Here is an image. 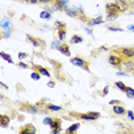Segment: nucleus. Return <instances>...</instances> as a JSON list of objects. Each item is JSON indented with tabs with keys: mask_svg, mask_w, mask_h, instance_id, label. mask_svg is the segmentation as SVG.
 I'll return each instance as SVG.
<instances>
[{
	"mask_svg": "<svg viewBox=\"0 0 134 134\" xmlns=\"http://www.w3.org/2000/svg\"><path fill=\"white\" fill-rule=\"evenodd\" d=\"M9 33H10V30H9V31H6V32H2V38L9 37Z\"/></svg>",
	"mask_w": 134,
	"mask_h": 134,
	"instance_id": "37",
	"label": "nucleus"
},
{
	"mask_svg": "<svg viewBox=\"0 0 134 134\" xmlns=\"http://www.w3.org/2000/svg\"><path fill=\"white\" fill-rule=\"evenodd\" d=\"M37 131L36 129H34V126L33 125H31V124H28V125H25V126H23L21 130H20V134H27V133H31V134H34Z\"/></svg>",
	"mask_w": 134,
	"mask_h": 134,
	"instance_id": "4",
	"label": "nucleus"
},
{
	"mask_svg": "<svg viewBox=\"0 0 134 134\" xmlns=\"http://www.w3.org/2000/svg\"><path fill=\"white\" fill-rule=\"evenodd\" d=\"M28 55H27V53H19V59L20 60H23V59H25Z\"/></svg>",
	"mask_w": 134,
	"mask_h": 134,
	"instance_id": "34",
	"label": "nucleus"
},
{
	"mask_svg": "<svg viewBox=\"0 0 134 134\" xmlns=\"http://www.w3.org/2000/svg\"><path fill=\"white\" fill-rule=\"evenodd\" d=\"M27 40H29L31 44H32L33 46H36V47H38V46H40L41 44H44L41 40H39V39H36V38H33V37H31V36H29V34H27Z\"/></svg>",
	"mask_w": 134,
	"mask_h": 134,
	"instance_id": "11",
	"label": "nucleus"
},
{
	"mask_svg": "<svg viewBox=\"0 0 134 134\" xmlns=\"http://www.w3.org/2000/svg\"><path fill=\"white\" fill-rule=\"evenodd\" d=\"M48 110H51V111H60L61 109H62V107L60 106H55V104H49V106L47 107Z\"/></svg>",
	"mask_w": 134,
	"mask_h": 134,
	"instance_id": "24",
	"label": "nucleus"
},
{
	"mask_svg": "<svg viewBox=\"0 0 134 134\" xmlns=\"http://www.w3.org/2000/svg\"><path fill=\"white\" fill-rule=\"evenodd\" d=\"M79 117L81 119H84V120H95V119H98L95 116H93L91 112H88V113H81Z\"/></svg>",
	"mask_w": 134,
	"mask_h": 134,
	"instance_id": "14",
	"label": "nucleus"
},
{
	"mask_svg": "<svg viewBox=\"0 0 134 134\" xmlns=\"http://www.w3.org/2000/svg\"><path fill=\"white\" fill-rule=\"evenodd\" d=\"M117 17H118V13H115V14H108L107 20H108V21H113V20H116Z\"/></svg>",
	"mask_w": 134,
	"mask_h": 134,
	"instance_id": "28",
	"label": "nucleus"
},
{
	"mask_svg": "<svg viewBox=\"0 0 134 134\" xmlns=\"http://www.w3.org/2000/svg\"><path fill=\"white\" fill-rule=\"evenodd\" d=\"M65 38V29H59V39L63 40Z\"/></svg>",
	"mask_w": 134,
	"mask_h": 134,
	"instance_id": "27",
	"label": "nucleus"
},
{
	"mask_svg": "<svg viewBox=\"0 0 134 134\" xmlns=\"http://www.w3.org/2000/svg\"><path fill=\"white\" fill-rule=\"evenodd\" d=\"M115 85L118 87V89H120V91H123V92H125V89H126V86H125V84L123 81H117Z\"/></svg>",
	"mask_w": 134,
	"mask_h": 134,
	"instance_id": "25",
	"label": "nucleus"
},
{
	"mask_svg": "<svg viewBox=\"0 0 134 134\" xmlns=\"http://www.w3.org/2000/svg\"><path fill=\"white\" fill-rule=\"evenodd\" d=\"M66 0H55L54 2V7L55 9H59V10H65V8L68 7L66 6Z\"/></svg>",
	"mask_w": 134,
	"mask_h": 134,
	"instance_id": "6",
	"label": "nucleus"
},
{
	"mask_svg": "<svg viewBox=\"0 0 134 134\" xmlns=\"http://www.w3.org/2000/svg\"><path fill=\"white\" fill-rule=\"evenodd\" d=\"M34 69L38 70V71H39L40 74L44 75V76H46V77H49V76H51V74L48 72V70H47V69H45V68H42V66L37 65V66H34Z\"/></svg>",
	"mask_w": 134,
	"mask_h": 134,
	"instance_id": "16",
	"label": "nucleus"
},
{
	"mask_svg": "<svg viewBox=\"0 0 134 134\" xmlns=\"http://www.w3.org/2000/svg\"><path fill=\"white\" fill-rule=\"evenodd\" d=\"M52 121H53V118L52 117H46L45 119H44V124L45 125H51Z\"/></svg>",
	"mask_w": 134,
	"mask_h": 134,
	"instance_id": "31",
	"label": "nucleus"
},
{
	"mask_svg": "<svg viewBox=\"0 0 134 134\" xmlns=\"http://www.w3.org/2000/svg\"><path fill=\"white\" fill-rule=\"evenodd\" d=\"M108 29H109L110 31H116V32H118V31H119V32H121V31H123V29H120V28H113V27H109Z\"/></svg>",
	"mask_w": 134,
	"mask_h": 134,
	"instance_id": "32",
	"label": "nucleus"
},
{
	"mask_svg": "<svg viewBox=\"0 0 134 134\" xmlns=\"http://www.w3.org/2000/svg\"><path fill=\"white\" fill-rule=\"evenodd\" d=\"M40 72L39 71H34V72H32V74H31V78H32L33 80H39L40 79Z\"/></svg>",
	"mask_w": 134,
	"mask_h": 134,
	"instance_id": "26",
	"label": "nucleus"
},
{
	"mask_svg": "<svg viewBox=\"0 0 134 134\" xmlns=\"http://www.w3.org/2000/svg\"><path fill=\"white\" fill-rule=\"evenodd\" d=\"M100 23H103V21H102V17L99 16V17H96L95 20H92V21H89V22H88V25H89V27H94V25H98V24H100Z\"/></svg>",
	"mask_w": 134,
	"mask_h": 134,
	"instance_id": "17",
	"label": "nucleus"
},
{
	"mask_svg": "<svg viewBox=\"0 0 134 134\" xmlns=\"http://www.w3.org/2000/svg\"><path fill=\"white\" fill-rule=\"evenodd\" d=\"M8 124H9V117H8L7 115L0 116V125H1L2 127H6V126H8Z\"/></svg>",
	"mask_w": 134,
	"mask_h": 134,
	"instance_id": "13",
	"label": "nucleus"
},
{
	"mask_svg": "<svg viewBox=\"0 0 134 134\" xmlns=\"http://www.w3.org/2000/svg\"><path fill=\"white\" fill-rule=\"evenodd\" d=\"M127 29H129V30H130V31H134V24H132V25H130V27H129V28H127Z\"/></svg>",
	"mask_w": 134,
	"mask_h": 134,
	"instance_id": "41",
	"label": "nucleus"
},
{
	"mask_svg": "<svg viewBox=\"0 0 134 134\" xmlns=\"http://www.w3.org/2000/svg\"><path fill=\"white\" fill-rule=\"evenodd\" d=\"M0 56H1L4 60L7 61L8 63H14V62H13V60H11V57H10V55L6 54V53H4V52H1V53H0Z\"/></svg>",
	"mask_w": 134,
	"mask_h": 134,
	"instance_id": "22",
	"label": "nucleus"
},
{
	"mask_svg": "<svg viewBox=\"0 0 134 134\" xmlns=\"http://www.w3.org/2000/svg\"><path fill=\"white\" fill-rule=\"evenodd\" d=\"M132 1H134V0H132Z\"/></svg>",
	"mask_w": 134,
	"mask_h": 134,
	"instance_id": "48",
	"label": "nucleus"
},
{
	"mask_svg": "<svg viewBox=\"0 0 134 134\" xmlns=\"http://www.w3.org/2000/svg\"><path fill=\"white\" fill-rule=\"evenodd\" d=\"M1 28H5V29H8L10 28V21L8 19H2L1 20Z\"/></svg>",
	"mask_w": 134,
	"mask_h": 134,
	"instance_id": "21",
	"label": "nucleus"
},
{
	"mask_svg": "<svg viewBox=\"0 0 134 134\" xmlns=\"http://www.w3.org/2000/svg\"><path fill=\"white\" fill-rule=\"evenodd\" d=\"M19 65L21 66V68H23V69H28L29 68L28 64H25V63H23V62H19Z\"/></svg>",
	"mask_w": 134,
	"mask_h": 134,
	"instance_id": "35",
	"label": "nucleus"
},
{
	"mask_svg": "<svg viewBox=\"0 0 134 134\" xmlns=\"http://www.w3.org/2000/svg\"><path fill=\"white\" fill-rule=\"evenodd\" d=\"M55 25L57 27V29H64V27H65V24L63 22H60V21H56L55 22Z\"/></svg>",
	"mask_w": 134,
	"mask_h": 134,
	"instance_id": "30",
	"label": "nucleus"
},
{
	"mask_svg": "<svg viewBox=\"0 0 134 134\" xmlns=\"http://www.w3.org/2000/svg\"><path fill=\"white\" fill-rule=\"evenodd\" d=\"M39 1H41V2H48V1H52V0H39Z\"/></svg>",
	"mask_w": 134,
	"mask_h": 134,
	"instance_id": "45",
	"label": "nucleus"
},
{
	"mask_svg": "<svg viewBox=\"0 0 134 134\" xmlns=\"http://www.w3.org/2000/svg\"><path fill=\"white\" fill-rule=\"evenodd\" d=\"M48 86H49V87H54V86H55V83H54V81H49V83H48Z\"/></svg>",
	"mask_w": 134,
	"mask_h": 134,
	"instance_id": "40",
	"label": "nucleus"
},
{
	"mask_svg": "<svg viewBox=\"0 0 134 134\" xmlns=\"http://www.w3.org/2000/svg\"><path fill=\"white\" fill-rule=\"evenodd\" d=\"M112 111H113V113H116V115H124V113L126 112V110H125V108L123 106L116 104V106L112 107Z\"/></svg>",
	"mask_w": 134,
	"mask_h": 134,
	"instance_id": "10",
	"label": "nucleus"
},
{
	"mask_svg": "<svg viewBox=\"0 0 134 134\" xmlns=\"http://www.w3.org/2000/svg\"><path fill=\"white\" fill-rule=\"evenodd\" d=\"M118 103H119L118 100H112V101L109 102V104H118Z\"/></svg>",
	"mask_w": 134,
	"mask_h": 134,
	"instance_id": "38",
	"label": "nucleus"
},
{
	"mask_svg": "<svg viewBox=\"0 0 134 134\" xmlns=\"http://www.w3.org/2000/svg\"><path fill=\"white\" fill-rule=\"evenodd\" d=\"M40 17H41V19H45V20H49L52 17V15L48 10H44L40 13Z\"/></svg>",
	"mask_w": 134,
	"mask_h": 134,
	"instance_id": "23",
	"label": "nucleus"
},
{
	"mask_svg": "<svg viewBox=\"0 0 134 134\" xmlns=\"http://www.w3.org/2000/svg\"><path fill=\"white\" fill-rule=\"evenodd\" d=\"M60 132H61V130H52V133H53V134H57Z\"/></svg>",
	"mask_w": 134,
	"mask_h": 134,
	"instance_id": "39",
	"label": "nucleus"
},
{
	"mask_svg": "<svg viewBox=\"0 0 134 134\" xmlns=\"http://www.w3.org/2000/svg\"><path fill=\"white\" fill-rule=\"evenodd\" d=\"M118 76H127V74H125V72H117Z\"/></svg>",
	"mask_w": 134,
	"mask_h": 134,
	"instance_id": "42",
	"label": "nucleus"
},
{
	"mask_svg": "<svg viewBox=\"0 0 134 134\" xmlns=\"http://www.w3.org/2000/svg\"><path fill=\"white\" fill-rule=\"evenodd\" d=\"M127 116H129V118L131 120H134V112L132 110H129V111H127Z\"/></svg>",
	"mask_w": 134,
	"mask_h": 134,
	"instance_id": "33",
	"label": "nucleus"
},
{
	"mask_svg": "<svg viewBox=\"0 0 134 134\" xmlns=\"http://www.w3.org/2000/svg\"><path fill=\"white\" fill-rule=\"evenodd\" d=\"M0 85H1L2 87H5V88H8V86H6V85H5V84H4V83H0Z\"/></svg>",
	"mask_w": 134,
	"mask_h": 134,
	"instance_id": "44",
	"label": "nucleus"
},
{
	"mask_svg": "<svg viewBox=\"0 0 134 134\" xmlns=\"http://www.w3.org/2000/svg\"><path fill=\"white\" fill-rule=\"evenodd\" d=\"M49 126H51L52 130H61V119H59V118L53 119V121L51 123Z\"/></svg>",
	"mask_w": 134,
	"mask_h": 134,
	"instance_id": "12",
	"label": "nucleus"
},
{
	"mask_svg": "<svg viewBox=\"0 0 134 134\" xmlns=\"http://www.w3.org/2000/svg\"><path fill=\"white\" fill-rule=\"evenodd\" d=\"M71 63L74 65L76 66H80V68H83V69H85L86 71H88V62H86L84 59H81V57H78V56H76V57H72L71 59Z\"/></svg>",
	"mask_w": 134,
	"mask_h": 134,
	"instance_id": "1",
	"label": "nucleus"
},
{
	"mask_svg": "<svg viewBox=\"0 0 134 134\" xmlns=\"http://www.w3.org/2000/svg\"><path fill=\"white\" fill-rule=\"evenodd\" d=\"M39 0H30V4H37Z\"/></svg>",
	"mask_w": 134,
	"mask_h": 134,
	"instance_id": "43",
	"label": "nucleus"
},
{
	"mask_svg": "<svg viewBox=\"0 0 134 134\" xmlns=\"http://www.w3.org/2000/svg\"><path fill=\"white\" fill-rule=\"evenodd\" d=\"M80 124L79 123H76V124H72L71 126H69L68 129L65 130V133H75L76 131H77L78 129H79Z\"/></svg>",
	"mask_w": 134,
	"mask_h": 134,
	"instance_id": "15",
	"label": "nucleus"
},
{
	"mask_svg": "<svg viewBox=\"0 0 134 134\" xmlns=\"http://www.w3.org/2000/svg\"><path fill=\"white\" fill-rule=\"evenodd\" d=\"M28 110H29V111H30V112H32V113H36V112H38V108H37V107H34V106H29Z\"/></svg>",
	"mask_w": 134,
	"mask_h": 134,
	"instance_id": "29",
	"label": "nucleus"
},
{
	"mask_svg": "<svg viewBox=\"0 0 134 134\" xmlns=\"http://www.w3.org/2000/svg\"><path fill=\"white\" fill-rule=\"evenodd\" d=\"M106 9H107L108 14H115V13H118L119 11V7L116 2H111V4H108L106 6Z\"/></svg>",
	"mask_w": 134,
	"mask_h": 134,
	"instance_id": "5",
	"label": "nucleus"
},
{
	"mask_svg": "<svg viewBox=\"0 0 134 134\" xmlns=\"http://www.w3.org/2000/svg\"><path fill=\"white\" fill-rule=\"evenodd\" d=\"M125 93H126L127 98L130 99H134V89L132 88V87H126V89H125Z\"/></svg>",
	"mask_w": 134,
	"mask_h": 134,
	"instance_id": "19",
	"label": "nucleus"
},
{
	"mask_svg": "<svg viewBox=\"0 0 134 134\" xmlns=\"http://www.w3.org/2000/svg\"><path fill=\"white\" fill-rule=\"evenodd\" d=\"M116 4L119 7V11H125L129 8V2L126 0H116Z\"/></svg>",
	"mask_w": 134,
	"mask_h": 134,
	"instance_id": "8",
	"label": "nucleus"
},
{
	"mask_svg": "<svg viewBox=\"0 0 134 134\" xmlns=\"http://www.w3.org/2000/svg\"><path fill=\"white\" fill-rule=\"evenodd\" d=\"M81 41H83V38L79 37L78 34H75V36L71 38V40H70V42L71 44H79Z\"/></svg>",
	"mask_w": 134,
	"mask_h": 134,
	"instance_id": "20",
	"label": "nucleus"
},
{
	"mask_svg": "<svg viewBox=\"0 0 134 134\" xmlns=\"http://www.w3.org/2000/svg\"><path fill=\"white\" fill-rule=\"evenodd\" d=\"M120 54L126 59H132L134 57V48L133 47H124L120 49Z\"/></svg>",
	"mask_w": 134,
	"mask_h": 134,
	"instance_id": "2",
	"label": "nucleus"
},
{
	"mask_svg": "<svg viewBox=\"0 0 134 134\" xmlns=\"http://www.w3.org/2000/svg\"><path fill=\"white\" fill-rule=\"evenodd\" d=\"M24 1H27V2H30V0H24Z\"/></svg>",
	"mask_w": 134,
	"mask_h": 134,
	"instance_id": "46",
	"label": "nucleus"
},
{
	"mask_svg": "<svg viewBox=\"0 0 134 134\" xmlns=\"http://www.w3.org/2000/svg\"><path fill=\"white\" fill-rule=\"evenodd\" d=\"M65 13L68 14L69 16H71V17L78 16V10H77V9H75V8H74V9H69V8L66 7V8H65Z\"/></svg>",
	"mask_w": 134,
	"mask_h": 134,
	"instance_id": "18",
	"label": "nucleus"
},
{
	"mask_svg": "<svg viewBox=\"0 0 134 134\" xmlns=\"http://www.w3.org/2000/svg\"><path fill=\"white\" fill-rule=\"evenodd\" d=\"M108 91H109V87L106 86V87H104V91H103V93H102V95H103V96H106V95H107V93H108Z\"/></svg>",
	"mask_w": 134,
	"mask_h": 134,
	"instance_id": "36",
	"label": "nucleus"
},
{
	"mask_svg": "<svg viewBox=\"0 0 134 134\" xmlns=\"http://www.w3.org/2000/svg\"><path fill=\"white\" fill-rule=\"evenodd\" d=\"M57 51H60L62 54H64L65 56H70V48L68 45H65V44H62V45H60L59 47H57Z\"/></svg>",
	"mask_w": 134,
	"mask_h": 134,
	"instance_id": "9",
	"label": "nucleus"
},
{
	"mask_svg": "<svg viewBox=\"0 0 134 134\" xmlns=\"http://www.w3.org/2000/svg\"><path fill=\"white\" fill-rule=\"evenodd\" d=\"M121 66L126 70V71H132L134 70V61L132 60H126V61H123L121 63Z\"/></svg>",
	"mask_w": 134,
	"mask_h": 134,
	"instance_id": "7",
	"label": "nucleus"
},
{
	"mask_svg": "<svg viewBox=\"0 0 134 134\" xmlns=\"http://www.w3.org/2000/svg\"><path fill=\"white\" fill-rule=\"evenodd\" d=\"M133 74H134V70H133Z\"/></svg>",
	"mask_w": 134,
	"mask_h": 134,
	"instance_id": "47",
	"label": "nucleus"
},
{
	"mask_svg": "<svg viewBox=\"0 0 134 134\" xmlns=\"http://www.w3.org/2000/svg\"><path fill=\"white\" fill-rule=\"evenodd\" d=\"M109 63L113 66H119L123 63V59L120 56H117V55H110L109 56Z\"/></svg>",
	"mask_w": 134,
	"mask_h": 134,
	"instance_id": "3",
	"label": "nucleus"
}]
</instances>
